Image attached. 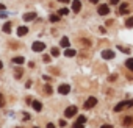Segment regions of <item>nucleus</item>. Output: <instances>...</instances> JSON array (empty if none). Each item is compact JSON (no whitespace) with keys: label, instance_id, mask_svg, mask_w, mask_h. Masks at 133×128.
Instances as JSON below:
<instances>
[{"label":"nucleus","instance_id":"nucleus-7","mask_svg":"<svg viewBox=\"0 0 133 128\" xmlns=\"http://www.w3.org/2000/svg\"><path fill=\"white\" fill-rule=\"evenodd\" d=\"M80 10H82V2L80 0H72V11L80 13Z\"/></svg>","mask_w":133,"mask_h":128},{"label":"nucleus","instance_id":"nucleus-40","mask_svg":"<svg viewBox=\"0 0 133 128\" xmlns=\"http://www.w3.org/2000/svg\"><path fill=\"white\" fill-rule=\"evenodd\" d=\"M33 128H39V126H33Z\"/></svg>","mask_w":133,"mask_h":128},{"label":"nucleus","instance_id":"nucleus-21","mask_svg":"<svg viewBox=\"0 0 133 128\" xmlns=\"http://www.w3.org/2000/svg\"><path fill=\"white\" fill-rule=\"evenodd\" d=\"M50 53H52V56H55V58H56V56H58V55H59V50H58V48H56V47H53V48H52V52H50Z\"/></svg>","mask_w":133,"mask_h":128},{"label":"nucleus","instance_id":"nucleus-26","mask_svg":"<svg viewBox=\"0 0 133 128\" xmlns=\"http://www.w3.org/2000/svg\"><path fill=\"white\" fill-rule=\"evenodd\" d=\"M117 47H119V50H121V52H124V53H130V50H128L127 47H122V45H117Z\"/></svg>","mask_w":133,"mask_h":128},{"label":"nucleus","instance_id":"nucleus-24","mask_svg":"<svg viewBox=\"0 0 133 128\" xmlns=\"http://www.w3.org/2000/svg\"><path fill=\"white\" fill-rule=\"evenodd\" d=\"M72 128H85V123H80V122H75L72 125Z\"/></svg>","mask_w":133,"mask_h":128},{"label":"nucleus","instance_id":"nucleus-3","mask_svg":"<svg viewBox=\"0 0 133 128\" xmlns=\"http://www.w3.org/2000/svg\"><path fill=\"white\" fill-rule=\"evenodd\" d=\"M75 114H77V106H69V108H66V111H64L66 117H74Z\"/></svg>","mask_w":133,"mask_h":128},{"label":"nucleus","instance_id":"nucleus-16","mask_svg":"<svg viewBox=\"0 0 133 128\" xmlns=\"http://www.w3.org/2000/svg\"><path fill=\"white\" fill-rule=\"evenodd\" d=\"M59 44H61V47H69V44H71V42H69V38H66V36L61 38V42H59Z\"/></svg>","mask_w":133,"mask_h":128},{"label":"nucleus","instance_id":"nucleus-34","mask_svg":"<svg viewBox=\"0 0 133 128\" xmlns=\"http://www.w3.org/2000/svg\"><path fill=\"white\" fill-rule=\"evenodd\" d=\"M47 128H55V125L53 123H47Z\"/></svg>","mask_w":133,"mask_h":128},{"label":"nucleus","instance_id":"nucleus-4","mask_svg":"<svg viewBox=\"0 0 133 128\" xmlns=\"http://www.w3.org/2000/svg\"><path fill=\"white\" fill-rule=\"evenodd\" d=\"M96 105H97V98H96V97H89V98L85 102V108H86V109H91V108L96 106Z\"/></svg>","mask_w":133,"mask_h":128},{"label":"nucleus","instance_id":"nucleus-39","mask_svg":"<svg viewBox=\"0 0 133 128\" xmlns=\"http://www.w3.org/2000/svg\"><path fill=\"white\" fill-rule=\"evenodd\" d=\"M89 2H92V3H97V0H89Z\"/></svg>","mask_w":133,"mask_h":128},{"label":"nucleus","instance_id":"nucleus-23","mask_svg":"<svg viewBox=\"0 0 133 128\" xmlns=\"http://www.w3.org/2000/svg\"><path fill=\"white\" fill-rule=\"evenodd\" d=\"M44 91H45V94H49V95H50V94H52V86H50V84H45Z\"/></svg>","mask_w":133,"mask_h":128},{"label":"nucleus","instance_id":"nucleus-2","mask_svg":"<svg viewBox=\"0 0 133 128\" xmlns=\"http://www.w3.org/2000/svg\"><path fill=\"white\" fill-rule=\"evenodd\" d=\"M31 48H33V52H44L45 44H44V42H41V41H36V42H33Z\"/></svg>","mask_w":133,"mask_h":128},{"label":"nucleus","instance_id":"nucleus-15","mask_svg":"<svg viewBox=\"0 0 133 128\" xmlns=\"http://www.w3.org/2000/svg\"><path fill=\"white\" fill-rule=\"evenodd\" d=\"M24 61H25L24 56H14V58H13V62H14V64H19V66H21Z\"/></svg>","mask_w":133,"mask_h":128},{"label":"nucleus","instance_id":"nucleus-13","mask_svg":"<svg viewBox=\"0 0 133 128\" xmlns=\"http://www.w3.org/2000/svg\"><path fill=\"white\" fill-rule=\"evenodd\" d=\"M28 33V28L27 27H19L17 28V36H25Z\"/></svg>","mask_w":133,"mask_h":128},{"label":"nucleus","instance_id":"nucleus-38","mask_svg":"<svg viewBox=\"0 0 133 128\" xmlns=\"http://www.w3.org/2000/svg\"><path fill=\"white\" fill-rule=\"evenodd\" d=\"M2 67H3V62H2V61H0V69H2Z\"/></svg>","mask_w":133,"mask_h":128},{"label":"nucleus","instance_id":"nucleus-6","mask_svg":"<svg viewBox=\"0 0 133 128\" xmlns=\"http://www.w3.org/2000/svg\"><path fill=\"white\" fill-rule=\"evenodd\" d=\"M97 13H99L100 16H107V14H110V8H108L107 5H99Z\"/></svg>","mask_w":133,"mask_h":128},{"label":"nucleus","instance_id":"nucleus-20","mask_svg":"<svg viewBox=\"0 0 133 128\" xmlns=\"http://www.w3.org/2000/svg\"><path fill=\"white\" fill-rule=\"evenodd\" d=\"M125 25H127L128 28H131V27H133V17H128V19L125 20Z\"/></svg>","mask_w":133,"mask_h":128},{"label":"nucleus","instance_id":"nucleus-25","mask_svg":"<svg viewBox=\"0 0 133 128\" xmlns=\"http://www.w3.org/2000/svg\"><path fill=\"white\" fill-rule=\"evenodd\" d=\"M3 105H5V98H3V94L0 92V108H3Z\"/></svg>","mask_w":133,"mask_h":128},{"label":"nucleus","instance_id":"nucleus-12","mask_svg":"<svg viewBox=\"0 0 133 128\" xmlns=\"http://www.w3.org/2000/svg\"><path fill=\"white\" fill-rule=\"evenodd\" d=\"M122 123H124V126H130V125L133 123V117H131V116H125L124 120H122Z\"/></svg>","mask_w":133,"mask_h":128},{"label":"nucleus","instance_id":"nucleus-35","mask_svg":"<svg viewBox=\"0 0 133 128\" xmlns=\"http://www.w3.org/2000/svg\"><path fill=\"white\" fill-rule=\"evenodd\" d=\"M102 128H113V125H102Z\"/></svg>","mask_w":133,"mask_h":128},{"label":"nucleus","instance_id":"nucleus-5","mask_svg":"<svg viewBox=\"0 0 133 128\" xmlns=\"http://www.w3.org/2000/svg\"><path fill=\"white\" fill-rule=\"evenodd\" d=\"M58 92H59L61 95H68V94L71 92V86H69V84H61V86L58 88Z\"/></svg>","mask_w":133,"mask_h":128},{"label":"nucleus","instance_id":"nucleus-22","mask_svg":"<svg viewBox=\"0 0 133 128\" xmlns=\"http://www.w3.org/2000/svg\"><path fill=\"white\" fill-rule=\"evenodd\" d=\"M58 14H61V16H66V14H69V10H68V8H61Z\"/></svg>","mask_w":133,"mask_h":128},{"label":"nucleus","instance_id":"nucleus-30","mask_svg":"<svg viewBox=\"0 0 133 128\" xmlns=\"http://www.w3.org/2000/svg\"><path fill=\"white\" fill-rule=\"evenodd\" d=\"M24 119L28 120V119H30V114H28V112H24Z\"/></svg>","mask_w":133,"mask_h":128},{"label":"nucleus","instance_id":"nucleus-9","mask_svg":"<svg viewBox=\"0 0 133 128\" xmlns=\"http://www.w3.org/2000/svg\"><path fill=\"white\" fill-rule=\"evenodd\" d=\"M128 11H130L128 3H122V5L119 6V14H128Z\"/></svg>","mask_w":133,"mask_h":128},{"label":"nucleus","instance_id":"nucleus-19","mask_svg":"<svg viewBox=\"0 0 133 128\" xmlns=\"http://www.w3.org/2000/svg\"><path fill=\"white\" fill-rule=\"evenodd\" d=\"M49 20H50V22H58L59 17H58V14H52V16L49 17Z\"/></svg>","mask_w":133,"mask_h":128},{"label":"nucleus","instance_id":"nucleus-11","mask_svg":"<svg viewBox=\"0 0 133 128\" xmlns=\"http://www.w3.org/2000/svg\"><path fill=\"white\" fill-rule=\"evenodd\" d=\"M36 17V13H25L24 14V20L25 22H30V20H33Z\"/></svg>","mask_w":133,"mask_h":128},{"label":"nucleus","instance_id":"nucleus-17","mask_svg":"<svg viewBox=\"0 0 133 128\" xmlns=\"http://www.w3.org/2000/svg\"><path fill=\"white\" fill-rule=\"evenodd\" d=\"M125 66H127V69L133 70V58H128V59L125 61Z\"/></svg>","mask_w":133,"mask_h":128},{"label":"nucleus","instance_id":"nucleus-37","mask_svg":"<svg viewBox=\"0 0 133 128\" xmlns=\"http://www.w3.org/2000/svg\"><path fill=\"white\" fill-rule=\"evenodd\" d=\"M58 2H63V3H69L71 0H58Z\"/></svg>","mask_w":133,"mask_h":128},{"label":"nucleus","instance_id":"nucleus-18","mask_svg":"<svg viewBox=\"0 0 133 128\" xmlns=\"http://www.w3.org/2000/svg\"><path fill=\"white\" fill-rule=\"evenodd\" d=\"M3 31H5V33H10V31H11V22H6V24L3 25Z\"/></svg>","mask_w":133,"mask_h":128},{"label":"nucleus","instance_id":"nucleus-27","mask_svg":"<svg viewBox=\"0 0 133 128\" xmlns=\"http://www.w3.org/2000/svg\"><path fill=\"white\" fill-rule=\"evenodd\" d=\"M77 122H80V123H85V122H86V117H85V116H80V117L77 119Z\"/></svg>","mask_w":133,"mask_h":128},{"label":"nucleus","instance_id":"nucleus-31","mask_svg":"<svg viewBox=\"0 0 133 128\" xmlns=\"http://www.w3.org/2000/svg\"><path fill=\"white\" fill-rule=\"evenodd\" d=\"M44 61H45V62H49V61H50V56H49V55H45V56H44Z\"/></svg>","mask_w":133,"mask_h":128},{"label":"nucleus","instance_id":"nucleus-28","mask_svg":"<svg viewBox=\"0 0 133 128\" xmlns=\"http://www.w3.org/2000/svg\"><path fill=\"white\" fill-rule=\"evenodd\" d=\"M21 75H22V70H21V69H19V70H16V74H14V77H16V78H19Z\"/></svg>","mask_w":133,"mask_h":128},{"label":"nucleus","instance_id":"nucleus-29","mask_svg":"<svg viewBox=\"0 0 133 128\" xmlns=\"http://www.w3.org/2000/svg\"><path fill=\"white\" fill-rule=\"evenodd\" d=\"M44 80H45V81H47V83H49V81H52V78H50V77H49V75H44Z\"/></svg>","mask_w":133,"mask_h":128},{"label":"nucleus","instance_id":"nucleus-8","mask_svg":"<svg viewBox=\"0 0 133 128\" xmlns=\"http://www.w3.org/2000/svg\"><path fill=\"white\" fill-rule=\"evenodd\" d=\"M102 58L103 59H113L114 58V52L113 50H103L102 52Z\"/></svg>","mask_w":133,"mask_h":128},{"label":"nucleus","instance_id":"nucleus-14","mask_svg":"<svg viewBox=\"0 0 133 128\" xmlns=\"http://www.w3.org/2000/svg\"><path fill=\"white\" fill-rule=\"evenodd\" d=\"M66 56H68V58H72V56H75L77 55V52L74 50V48H68V50H66V53H64Z\"/></svg>","mask_w":133,"mask_h":128},{"label":"nucleus","instance_id":"nucleus-10","mask_svg":"<svg viewBox=\"0 0 133 128\" xmlns=\"http://www.w3.org/2000/svg\"><path fill=\"white\" fill-rule=\"evenodd\" d=\"M31 106H33V109H35V111H38V112L42 109V103H41V102H38V100H33V102H31Z\"/></svg>","mask_w":133,"mask_h":128},{"label":"nucleus","instance_id":"nucleus-36","mask_svg":"<svg viewBox=\"0 0 133 128\" xmlns=\"http://www.w3.org/2000/svg\"><path fill=\"white\" fill-rule=\"evenodd\" d=\"M5 8H6V6H5V5H2V3H0V11H3V10H5Z\"/></svg>","mask_w":133,"mask_h":128},{"label":"nucleus","instance_id":"nucleus-1","mask_svg":"<svg viewBox=\"0 0 133 128\" xmlns=\"http://www.w3.org/2000/svg\"><path fill=\"white\" fill-rule=\"evenodd\" d=\"M130 106H133V100H125V102H119L116 106H114V111L116 112H119V111H122V109H125V108H130Z\"/></svg>","mask_w":133,"mask_h":128},{"label":"nucleus","instance_id":"nucleus-32","mask_svg":"<svg viewBox=\"0 0 133 128\" xmlns=\"http://www.w3.org/2000/svg\"><path fill=\"white\" fill-rule=\"evenodd\" d=\"M59 126H66V120H59Z\"/></svg>","mask_w":133,"mask_h":128},{"label":"nucleus","instance_id":"nucleus-33","mask_svg":"<svg viewBox=\"0 0 133 128\" xmlns=\"http://www.w3.org/2000/svg\"><path fill=\"white\" fill-rule=\"evenodd\" d=\"M110 2H111V5H117V3H119V0H110Z\"/></svg>","mask_w":133,"mask_h":128}]
</instances>
